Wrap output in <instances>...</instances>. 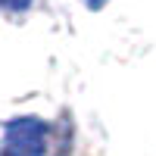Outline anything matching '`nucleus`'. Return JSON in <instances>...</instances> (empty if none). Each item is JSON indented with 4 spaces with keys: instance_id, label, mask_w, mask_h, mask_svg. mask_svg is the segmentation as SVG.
<instances>
[{
    "instance_id": "f257e3e1",
    "label": "nucleus",
    "mask_w": 156,
    "mask_h": 156,
    "mask_svg": "<svg viewBox=\"0 0 156 156\" xmlns=\"http://www.w3.org/2000/svg\"><path fill=\"white\" fill-rule=\"evenodd\" d=\"M47 150V125L41 119H16L6 128L3 156H44Z\"/></svg>"
},
{
    "instance_id": "f03ea898",
    "label": "nucleus",
    "mask_w": 156,
    "mask_h": 156,
    "mask_svg": "<svg viewBox=\"0 0 156 156\" xmlns=\"http://www.w3.org/2000/svg\"><path fill=\"white\" fill-rule=\"evenodd\" d=\"M0 3H3L6 9H12V12H22L25 6H28V3H31V0H0Z\"/></svg>"
},
{
    "instance_id": "7ed1b4c3",
    "label": "nucleus",
    "mask_w": 156,
    "mask_h": 156,
    "mask_svg": "<svg viewBox=\"0 0 156 156\" xmlns=\"http://www.w3.org/2000/svg\"><path fill=\"white\" fill-rule=\"evenodd\" d=\"M103 3H106V0H87V6H94V9H97V6H103Z\"/></svg>"
}]
</instances>
